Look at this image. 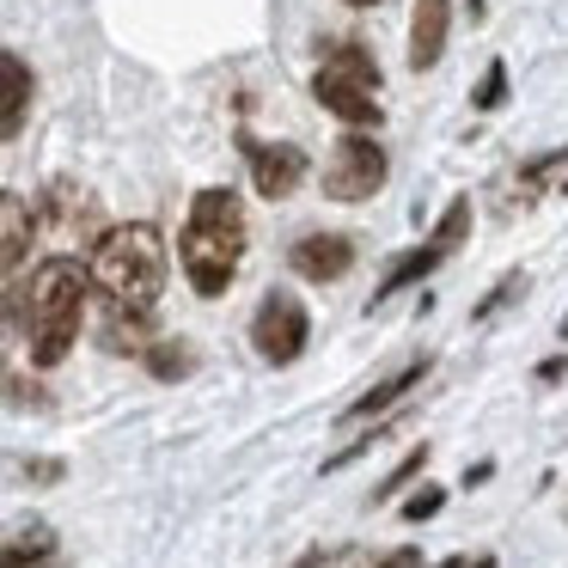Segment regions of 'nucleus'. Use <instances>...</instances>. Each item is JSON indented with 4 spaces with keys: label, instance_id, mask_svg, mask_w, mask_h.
Segmentation results:
<instances>
[{
    "label": "nucleus",
    "instance_id": "f257e3e1",
    "mask_svg": "<svg viewBox=\"0 0 568 568\" xmlns=\"http://www.w3.org/2000/svg\"><path fill=\"white\" fill-rule=\"evenodd\" d=\"M92 300V270H80L74 257H43L31 270V287L7 294V318L26 331L31 367H62L68 348L80 343V318Z\"/></svg>",
    "mask_w": 568,
    "mask_h": 568
},
{
    "label": "nucleus",
    "instance_id": "f03ea898",
    "mask_svg": "<svg viewBox=\"0 0 568 568\" xmlns=\"http://www.w3.org/2000/svg\"><path fill=\"white\" fill-rule=\"evenodd\" d=\"M245 245H251V226H245V202L233 190L209 184L190 196V214H184V233H178V263H184L190 287L202 300H221L233 287L239 263H245Z\"/></svg>",
    "mask_w": 568,
    "mask_h": 568
},
{
    "label": "nucleus",
    "instance_id": "7ed1b4c3",
    "mask_svg": "<svg viewBox=\"0 0 568 568\" xmlns=\"http://www.w3.org/2000/svg\"><path fill=\"white\" fill-rule=\"evenodd\" d=\"M87 270H92V287L104 294L111 312H141V318H153V306H160V294H165V239H160V226H148V221L104 226Z\"/></svg>",
    "mask_w": 568,
    "mask_h": 568
},
{
    "label": "nucleus",
    "instance_id": "20e7f679",
    "mask_svg": "<svg viewBox=\"0 0 568 568\" xmlns=\"http://www.w3.org/2000/svg\"><path fill=\"white\" fill-rule=\"evenodd\" d=\"M312 99L324 104V111L336 116V123L348 129H379L385 123V104H379V62H373V50L361 38H336L331 50H324L318 74H312Z\"/></svg>",
    "mask_w": 568,
    "mask_h": 568
},
{
    "label": "nucleus",
    "instance_id": "39448f33",
    "mask_svg": "<svg viewBox=\"0 0 568 568\" xmlns=\"http://www.w3.org/2000/svg\"><path fill=\"white\" fill-rule=\"evenodd\" d=\"M470 239V196H453L446 202V214L434 221V233L422 239L416 251H404V257H392V270L379 275V287H373V306H385L392 294H404V287H416V282H428L434 270H440L446 257H453L458 245Z\"/></svg>",
    "mask_w": 568,
    "mask_h": 568
},
{
    "label": "nucleus",
    "instance_id": "423d86ee",
    "mask_svg": "<svg viewBox=\"0 0 568 568\" xmlns=\"http://www.w3.org/2000/svg\"><path fill=\"white\" fill-rule=\"evenodd\" d=\"M385 178H392V160H385V148L373 135H361V129H348L343 141H331V153H324V196L331 202H367L385 190Z\"/></svg>",
    "mask_w": 568,
    "mask_h": 568
},
{
    "label": "nucleus",
    "instance_id": "0eeeda50",
    "mask_svg": "<svg viewBox=\"0 0 568 568\" xmlns=\"http://www.w3.org/2000/svg\"><path fill=\"white\" fill-rule=\"evenodd\" d=\"M251 343H257V355L270 361V367H294L312 343V318H306V306H300V294H282V287L263 294L257 312H251Z\"/></svg>",
    "mask_w": 568,
    "mask_h": 568
},
{
    "label": "nucleus",
    "instance_id": "6e6552de",
    "mask_svg": "<svg viewBox=\"0 0 568 568\" xmlns=\"http://www.w3.org/2000/svg\"><path fill=\"white\" fill-rule=\"evenodd\" d=\"M245 148V160H251V184H257V196L263 202H282V196H294L300 184H306V148H294V141H239Z\"/></svg>",
    "mask_w": 568,
    "mask_h": 568
},
{
    "label": "nucleus",
    "instance_id": "1a4fd4ad",
    "mask_svg": "<svg viewBox=\"0 0 568 568\" xmlns=\"http://www.w3.org/2000/svg\"><path fill=\"white\" fill-rule=\"evenodd\" d=\"M287 263H294L300 282H343L355 270V239L348 233H300L287 245Z\"/></svg>",
    "mask_w": 568,
    "mask_h": 568
},
{
    "label": "nucleus",
    "instance_id": "9d476101",
    "mask_svg": "<svg viewBox=\"0 0 568 568\" xmlns=\"http://www.w3.org/2000/svg\"><path fill=\"white\" fill-rule=\"evenodd\" d=\"M446 31H453V0H416L409 13V68H434L446 55Z\"/></svg>",
    "mask_w": 568,
    "mask_h": 568
},
{
    "label": "nucleus",
    "instance_id": "9b49d317",
    "mask_svg": "<svg viewBox=\"0 0 568 568\" xmlns=\"http://www.w3.org/2000/svg\"><path fill=\"white\" fill-rule=\"evenodd\" d=\"M31 245V209L19 190H0V270H7V294H19V263Z\"/></svg>",
    "mask_w": 568,
    "mask_h": 568
},
{
    "label": "nucleus",
    "instance_id": "f8f14e48",
    "mask_svg": "<svg viewBox=\"0 0 568 568\" xmlns=\"http://www.w3.org/2000/svg\"><path fill=\"white\" fill-rule=\"evenodd\" d=\"M428 373H434V361H428V355H422V361H409V367H397L392 379H379L373 392H361L355 404L343 409V422H367V416H385V409H397V404H404V397L416 392L422 379H428Z\"/></svg>",
    "mask_w": 568,
    "mask_h": 568
},
{
    "label": "nucleus",
    "instance_id": "ddd939ff",
    "mask_svg": "<svg viewBox=\"0 0 568 568\" xmlns=\"http://www.w3.org/2000/svg\"><path fill=\"white\" fill-rule=\"evenodd\" d=\"M0 80H7V111H0V135L19 141V129H26V111H31V92H38V80H31L26 55L7 50L0 55Z\"/></svg>",
    "mask_w": 568,
    "mask_h": 568
},
{
    "label": "nucleus",
    "instance_id": "4468645a",
    "mask_svg": "<svg viewBox=\"0 0 568 568\" xmlns=\"http://www.w3.org/2000/svg\"><path fill=\"white\" fill-rule=\"evenodd\" d=\"M141 361H148L153 379H190V373H196V348H190V343H172V336H165V343H153Z\"/></svg>",
    "mask_w": 568,
    "mask_h": 568
},
{
    "label": "nucleus",
    "instance_id": "2eb2a0df",
    "mask_svg": "<svg viewBox=\"0 0 568 568\" xmlns=\"http://www.w3.org/2000/svg\"><path fill=\"white\" fill-rule=\"evenodd\" d=\"M428 458H434L428 446H409V453H404V458H397V465H392V470H385V477H379V489H373V501H392V495L404 489V483H416L422 470H428Z\"/></svg>",
    "mask_w": 568,
    "mask_h": 568
},
{
    "label": "nucleus",
    "instance_id": "dca6fc26",
    "mask_svg": "<svg viewBox=\"0 0 568 568\" xmlns=\"http://www.w3.org/2000/svg\"><path fill=\"white\" fill-rule=\"evenodd\" d=\"M50 550H55V538L50 531H19V538H7V562L0 568H38V562H50Z\"/></svg>",
    "mask_w": 568,
    "mask_h": 568
},
{
    "label": "nucleus",
    "instance_id": "f3484780",
    "mask_svg": "<svg viewBox=\"0 0 568 568\" xmlns=\"http://www.w3.org/2000/svg\"><path fill=\"white\" fill-rule=\"evenodd\" d=\"M519 294H526V270H507L501 282H495L489 294H483L477 306H470V318H477V324H483V318H495V312H501L507 300H519Z\"/></svg>",
    "mask_w": 568,
    "mask_h": 568
},
{
    "label": "nucleus",
    "instance_id": "a211bd4d",
    "mask_svg": "<svg viewBox=\"0 0 568 568\" xmlns=\"http://www.w3.org/2000/svg\"><path fill=\"white\" fill-rule=\"evenodd\" d=\"M470 104H477V111H501V104H507V62H501V55L483 68V80H477V92H470Z\"/></svg>",
    "mask_w": 568,
    "mask_h": 568
},
{
    "label": "nucleus",
    "instance_id": "6ab92c4d",
    "mask_svg": "<svg viewBox=\"0 0 568 568\" xmlns=\"http://www.w3.org/2000/svg\"><path fill=\"white\" fill-rule=\"evenodd\" d=\"M556 172H568V148H556V153H544V160L519 165V190H538L544 178H556Z\"/></svg>",
    "mask_w": 568,
    "mask_h": 568
},
{
    "label": "nucleus",
    "instance_id": "aec40b11",
    "mask_svg": "<svg viewBox=\"0 0 568 568\" xmlns=\"http://www.w3.org/2000/svg\"><path fill=\"white\" fill-rule=\"evenodd\" d=\"M440 507H446V489H434V483H422V489L404 501V519H409V526H422V519H434Z\"/></svg>",
    "mask_w": 568,
    "mask_h": 568
},
{
    "label": "nucleus",
    "instance_id": "412c9836",
    "mask_svg": "<svg viewBox=\"0 0 568 568\" xmlns=\"http://www.w3.org/2000/svg\"><path fill=\"white\" fill-rule=\"evenodd\" d=\"M336 562H348V550H306L294 568H336Z\"/></svg>",
    "mask_w": 568,
    "mask_h": 568
},
{
    "label": "nucleus",
    "instance_id": "4be33fe9",
    "mask_svg": "<svg viewBox=\"0 0 568 568\" xmlns=\"http://www.w3.org/2000/svg\"><path fill=\"white\" fill-rule=\"evenodd\" d=\"M373 568H422V550H392L385 562H373Z\"/></svg>",
    "mask_w": 568,
    "mask_h": 568
},
{
    "label": "nucleus",
    "instance_id": "5701e85b",
    "mask_svg": "<svg viewBox=\"0 0 568 568\" xmlns=\"http://www.w3.org/2000/svg\"><path fill=\"white\" fill-rule=\"evenodd\" d=\"M562 373H568V355H550V361H544V367H538V379H544V385H556V379H562Z\"/></svg>",
    "mask_w": 568,
    "mask_h": 568
},
{
    "label": "nucleus",
    "instance_id": "b1692460",
    "mask_svg": "<svg viewBox=\"0 0 568 568\" xmlns=\"http://www.w3.org/2000/svg\"><path fill=\"white\" fill-rule=\"evenodd\" d=\"M440 568H495V556H477V562H470V556H453V562H440Z\"/></svg>",
    "mask_w": 568,
    "mask_h": 568
},
{
    "label": "nucleus",
    "instance_id": "393cba45",
    "mask_svg": "<svg viewBox=\"0 0 568 568\" xmlns=\"http://www.w3.org/2000/svg\"><path fill=\"white\" fill-rule=\"evenodd\" d=\"M348 7H379V0H348Z\"/></svg>",
    "mask_w": 568,
    "mask_h": 568
},
{
    "label": "nucleus",
    "instance_id": "a878e982",
    "mask_svg": "<svg viewBox=\"0 0 568 568\" xmlns=\"http://www.w3.org/2000/svg\"><path fill=\"white\" fill-rule=\"evenodd\" d=\"M562 343H568V318H562Z\"/></svg>",
    "mask_w": 568,
    "mask_h": 568
}]
</instances>
